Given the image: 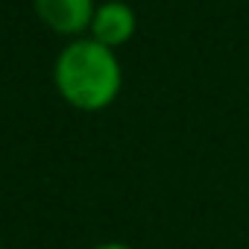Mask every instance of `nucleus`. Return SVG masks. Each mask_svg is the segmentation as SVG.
<instances>
[{"label":"nucleus","mask_w":249,"mask_h":249,"mask_svg":"<svg viewBox=\"0 0 249 249\" xmlns=\"http://www.w3.org/2000/svg\"><path fill=\"white\" fill-rule=\"evenodd\" d=\"M53 85L65 103L79 111L108 108L123 85V71L111 47L94 38H73L53 65Z\"/></svg>","instance_id":"f257e3e1"},{"label":"nucleus","mask_w":249,"mask_h":249,"mask_svg":"<svg viewBox=\"0 0 249 249\" xmlns=\"http://www.w3.org/2000/svg\"><path fill=\"white\" fill-rule=\"evenodd\" d=\"M94 249H132L129 243H117V240H108V243H100V246H94Z\"/></svg>","instance_id":"20e7f679"},{"label":"nucleus","mask_w":249,"mask_h":249,"mask_svg":"<svg viewBox=\"0 0 249 249\" xmlns=\"http://www.w3.org/2000/svg\"><path fill=\"white\" fill-rule=\"evenodd\" d=\"M135 30H138L135 9L129 3H123V0H106V3H97V9H94L88 38L117 50L135 36Z\"/></svg>","instance_id":"f03ea898"},{"label":"nucleus","mask_w":249,"mask_h":249,"mask_svg":"<svg viewBox=\"0 0 249 249\" xmlns=\"http://www.w3.org/2000/svg\"><path fill=\"white\" fill-rule=\"evenodd\" d=\"M36 15L59 36H82L91 30L94 0H33Z\"/></svg>","instance_id":"7ed1b4c3"}]
</instances>
